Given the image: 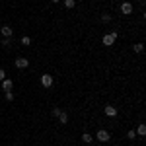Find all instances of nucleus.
Returning a JSON list of instances; mask_svg holds the SVG:
<instances>
[{
  "instance_id": "obj_1",
  "label": "nucleus",
  "mask_w": 146,
  "mask_h": 146,
  "mask_svg": "<svg viewBox=\"0 0 146 146\" xmlns=\"http://www.w3.org/2000/svg\"><path fill=\"white\" fill-rule=\"evenodd\" d=\"M115 41H117V33H115V31H113V33H105V35H103V45H105V47H111Z\"/></svg>"
},
{
  "instance_id": "obj_2",
  "label": "nucleus",
  "mask_w": 146,
  "mask_h": 146,
  "mask_svg": "<svg viewBox=\"0 0 146 146\" xmlns=\"http://www.w3.org/2000/svg\"><path fill=\"white\" fill-rule=\"evenodd\" d=\"M96 138L100 140V142H109V138H111V135L105 131V129H100L98 133H96Z\"/></svg>"
},
{
  "instance_id": "obj_3",
  "label": "nucleus",
  "mask_w": 146,
  "mask_h": 146,
  "mask_svg": "<svg viewBox=\"0 0 146 146\" xmlns=\"http://www.w3.org/2000/svg\"><path fill=\"white\" fill-rule=\"evenodd\" d=\"M41 86L51 88V86H53V76H51V74H41Z\"/></svg>"
},
{
  "instance_id": "obj_4",
  "label": "nucleus",
  "mask_w": 146,
  "mask_h": 146,
  "mask_svg": "<svg viewBox=\"0 0 146 146\" xmlns=\"http://www.w3.org/2000/svg\"><path fill=\"white\" fill-rule=\"evenodd\" d=\"M133 10H135V8H133V4H131V2H123V4H121V14H125V16L133 14Z\"/></svg>"
},
{
  "instance_id": "obj_5",
  "label": "nucleus",
  "mask_w": 146,
  "mask_h": 146,
  "mask_svg": "<svg viewBox=\"0 0 146 146\" xmlns=\"http://www.w3.org/2000/svg\"><path fill=\"white\" fill-rule=\"evenodd\" d=\"M27 64H29L27 58H23V56H18V58H16V66L18 68H27Z\"/></svg>"
},
{
  "instance_id": "obj_6",
  "label": "nucleus",
  "mask_w": 146,
  "mask_h": 146,
  "mask_svg": "<svg viewBox=\"0 0 146 146\" xmlns=\"http://www.w3.org/2000/svg\"><path fill=\"white\" fill-rule=\"evenodd\" d=\"M0 33L4 35L6 39H10V37H12V27H10V25H2V27H0Z\"/></svg>"
},
{
  "instance_id": "obj_7",
  "label": "nucleus",
  "mask_w": 146,
  "mask_h": 146,
  "mask_svg": "<svg viewBox=\"0 0 146 146\" xmlns=\"http://www.w3.org/2000/svg\"><path fill=\"white\" fill-rule=\"evenodd\" d=\"M103 111H105L107 117H115V115H117V109H115L113 105H105V109H103Z\"/></svg>"
},
{
  "instance_id": "obj_8",
  "label": "nucleus",
  "mask_w": 146,
  "mask_h": 146,
  "mask_svg": "<svg viewBox=\"0 0 146 146\" xmlns=\"http://www.w3.org/2000/svg\"><path fill=\"white\" fill-rule=\"evenodd\" d=\"M2 90H6V92H10V90H12V80H8V78L2 80Z\"/></svg>"
},
{
  "instance_id": "obj_9",
  "label": "nucleus",
  "mask_w": 146,
  "mask_h": 146,
  "mask_svg": "<svg viewBox=\"0 0 146 146\" xmlns=\"http://www.w3.org/2000/svg\"><path fill=\"white\" fill-rule=\"evenodd\" d=\"M58 123H60V125H66L68 123V113L60 111V115H58Z\"/></svg>"
},
{
  "instance_id": "obj_10",
  "label": "nucleus",
  "mask_w": 146,
  "mask_h": 146,
  "mask_svg": "<svg viewBox=\"0 0 146 146\" xmlns=\"http://www.w3.org/2000/svg\"><path fill=\"white\" fill-rule=\"evenodd\" d=\"M146 135V127L144 125H138V129H136V136H144Z\"/></svg>"
},
{
  "instance_id": "obj_11",
  "label": "nucleus",
  "mask_w": 146,
  "mask_h": 146,
  "mask_svg": "<svg viewBox=\"0 0 146 146\" xmlns=\"http://www.w3.org/2000/svg\"><path fill=\"white\" fill-rule=\"evenodd\" d=\"M82 140H84V142H86V144H90L92 140H94V136H92L90 133H84V135H82Z\"/></svg>"
},
{
  "instance_id": "obj_12",
  "label": "nucleus",
  "mask_w": 146,
  "mask_h": 146,
  "mask_svg": "<svg viewBox=\"0 0 146 146\" xmlns=\"http://www.w3.org/2000/svg\"><path fill=\"white\" fill-rule=\"evenodd\" d=\"M142 49H144L142 43H135V45H133V51H135V53H142Z\"/></svg>"
},
{
  "instance_id": "obj_13",
  "label": "nucleus",
  "mask_w": 146,
  "mask_h": 146,
  "mask_svg": "<svg viewBox=\"0 0 146 146\" xmlns=\"http://www.w3.org/2000/svg\"><path fill=\"white\" fill-rule=\"evenodd\" d=\"M20 43H22V45H25V47H27V45H31V39H29L27 35H23V37H22V41H20Z\"/></svg>"
},
{
  "instance_id": "obj_14",
  "label": "nucleus",
  "mask_w": 146,
  "mask_h": 146,
  "mask_svg": "<svg viewBox=\"0 0 146 146\" xmlns=\"http://www.w3.org/2000/svg\"><path fill=\"white\" fill-rule=\"evenodd\" d=\"M127 138H129V140H135V138H136V131H135V129L127 133Z\"/></svg>"
},
{
  "instance_id": "obj_15",
  "label": "nucleus",
  "mask_w": 146,
  "mask_h": 146,
  "mask_svg": "<svg viewBox=\"0 0 146 146\" xmlns=\"http://www.w3.org/2000/svg\"><path fill=\"white\" fill-rule=\"evenodd\" d=\"M101 22H103V23H109V22H111V16H109V14H103V16H101Z\"/></svg>"
},
{
  "instance_id": "obj_16",
  "label": "nucleus",
  "mask_w": 146,
  "mask_h": 146,
  "mask_svg": "<svg viewBox=\"0 0 146 146\" xmlns=\"http://www.w3.org/2000/svg\"><path fill=\"white\" fill-rule=\"evenodd\" d=\"M74 4H76L74 0H64V6H66V8H74Z\"/></svg>"
},
{
  "instance_id": "obj_17",
  "label": "nucleus",
  "mask_w": 146,
  "mask_h": 146,
  "mask_svg": "<svg viewBox=\"0 0 146 146\" xmlns=\"http://www.w3.org/2000/svg\"><path fill=\"white\" fill-rule=\"evenodd\" d=\"M4 98H6L8 101H12V100H14V94H12V92H6V94H4Z\"/></svg>"
},
{
  "instance_id": "obj_18",
  "label": "nucleus",
  "mask_w": 146,
  "mask_h": 146,
  "mask_svg": "<svg viewBox=\"0 0 146 146\" xmlns=\"http://www.w3.org/2000/svg\"><path fill=\"white\" fill-rule=\"evenodd\" d=\"M53 115L58 117V115H60V107H53Z\"/></svg>"
},
{
  "instance_id": "obj_19",
  "label": "nucleus",
  "mask_w": 146,
  "mask_h": 146,
  "mask_svg": "<svg viewBox=\"0 0 146 146\" xmlns=\"http://www.w3.org/2000/svg\"><path fill=\"white\" fill-rule=\"evenodd\" d=\"M6 78V72H4V68H0V80Z\"/></svg>"
},
{
  "instance_id": "obj_20",
  "label": "nucleus",
  "mask_w": 146,
  "mask_h": 146,
  "mask_svg": "<svg viewBox=\"0 0 146 146\" xmlns=\"http://www.w3.org/2000/svg\"><path fill=\"white\" fill-rule=\"evenodd\" d=\"M2 47H10V39H4L2 41Z\"/></svg>"
},
{
  "instance_id": "obj_21",
  "label": "nucleus",
  "mask_w": 146,
  "mask_h": 146,
  "mask_svg": "<svg viewBox=\"0 0 146 146\" xmlns=\"http://www.w3.org/2000/svg\"><path fill=\"white\" fill-rule=\"evenodd\" d=\"M51 2H55V4H56V2H58V0H51Z\"/></svg>"
}]
</instances>
